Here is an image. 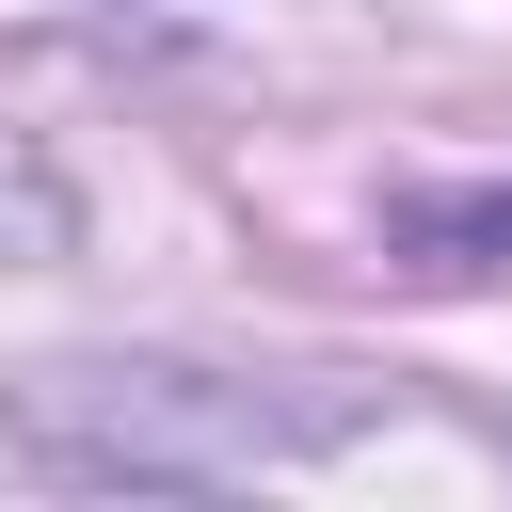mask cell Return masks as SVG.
<instances>
[{"instance_id":"1","label":"cell","mask_w":512,"mask_h":512,"mask_svg":"<svg viewBox=\"0 0 512 512\" xmlns=\"http://www.w3.org/2000/svg\"><path fill=\"white\" fill-rule=\"evenodd\" d=\"M384 240H400L416 272H480V256H512V176H480V192H400Z\"/></svg>"}]
</instances>
